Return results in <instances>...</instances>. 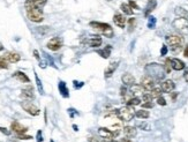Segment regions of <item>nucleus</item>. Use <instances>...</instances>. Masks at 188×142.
I'll return each mask as SVG.
<instances>
[{"instance_id":"nucleus-23","label":"nucleus","mask_w":188,"mask_h":142,"mask_svg":"<svg viewBox=\"0 0 188 142\" xmlns=\"http://www.w3.org/2000/svg\"><path fill=\"white\" fill-rule=\"evenodd\" d=\"M174 13H176V15L179 16V17H184V19L188 20V11L187 9H185L184 7H180V6L176 7Z\"/></svg>"},{"instance_id":"nucleus-12","label":"nucleus","mask_w":188,"mask_h":142,"mask_svg":"<svg viewBox=\"0 0 188 142\" xmlns=\"http://www.w3.org/2000/svg\"><path fill=\"white\" fill-rule=\"evenodd\" d=\"M11 128L13 132H15L16 134H24L27 131H28V128H27L26 126H23V125H21V124L19 123V121H13L11 125Z\"/></svg>"},{"instance_id":"nucleus-48","label":"nucleus","mask_w":188,"mask_h":142,"mask_svg":"<svg viewBox=\"0 0 188 142\" xmlns=\"http://www.w3.org/2000/svg\"><path fill=\"white\" fill-rule=\"evenodd\" d=\"M88 141L89 142H98V140L96 138H94V136H91V138L88 139Z\"/></svg>"},{"instance_id":"nucleus-10","label":"nucleus","mask_w":188,"mask_h":142,"mask_svg":"<svg viewBox=\"0 0 188 142\" xmlns=\"http://www.w3.org/2000/svg\"><path fill=\"white\" fill-rule=\"evenodd\" d=\"M113 22H114V24H116L117 27L122 29V28H125V26H126L127 20H126V16L125 15H122L120 13H116L114 16H113Z\"/></svg>"},{"instance_id":"nucleus-41","label":"nucleus","mask_w":188,"mask_h":142,"mask_svg":"<svg viewBox=\"0 0 188 142\" xmlns=\"http://www.w3.org/2000/svg\"><path fill=\"white\" fill-rule=\"evenodd\" d=\"M38 32H41V34H45L46 31H49V27H38L37 28Z\"/></svg>"},{"instance_id":"nucleus-46","label":"nucleus","mask_w":188,"mask_h":142,"mask_svg":"<svg viewBox=\"0 0 188 142\" xmlns=\"http://www.w3.org/2000/svg\"><path fill=\"white\" fill-rule=\"evenodd\" d=\"M42 141H43V139H42V132L38 131V133H37V142H42Z\"/></svg>"},{"instance_id":"nucleus-37","label":"nucleus","mask_w":188,"mask_h":142,"mask_svg":"<svg viewBox=\"0 0 188 142\" xmlns=\"http://www.w3.org/2000/svg\"><path fill=\"white\" fill-rule=\"evenodd\" d=\"M142 100L143 102H151V100H154V97H152V95H151L150 92H147V94H143Z\"/></svg>"},{"instance_id":"nucleus-31","label":"nucleus","mask_w":188,"mask_h":142,"mask_svg":"<svg viewBox=\"0 0 188 142\" xmlns=\"http://www.w3.org/2000/svg\"><path fill=\"white\" fill-rule=\"evenodd\" d=\"M143 87L141 85H133L131 86V92H133V94H141V92H143Z\"/></svg>"},{"instance_id":"nucleus-7","label":"nucleus","mask_w":188,"mask_h":142,"mask_svg":"<svg viewBox=\"0 0 188 142\" xmlns=\"http://www.w3.org/2000/svg\"><path fill=\"white\" fill-rule=\"evenodd\" d=\"M21 106H22V109L24 111H27L31 115H38L41 113V110H39L34 103H31L30 100H24V102H22V103H21Z\"/></svg>"},{"instance_id":"nucleus-34","label":"nucleus","mask_w":188,"mask_h":142,"mask_svg":"<svg viewBox=\"0 0 188 142\" xmlns=\"http://www.w3.org/2000/svg\"><path fill=\"white\" fill-rule=\"evenodd\" d=\"M0 68L1 69H7L8 68V60L2 56L0 57Z\"/></svg>"},{"instance_id":"nucleus-5","label":"nucleus","mask_w":188,"mask_h":142,"mask_svg":"<svg viewBox=\"0 0 188 142\" xmlns=\"http://www.w3.org/2000/svg\"><path fill=\"white\" fill-rule=\"evenodd\" d=\"M117 117L121 121H131L135 117V112L131 106H124L117 111Z\"/></svg>"},{"instance_id":"nucleus-14","label":"nucleus","mask_w":188,"mask_h":142,"mask_svg":"<svg viewBox=\"0 0 188 142\" xmlns=\"http://www.w3.org/2000/svg\"><path fill=\"white\" fill-rule=\"evenodd\" d=\"M21 97L24 98L26 100H31L35 98V95H34V89L32 87H27V88L22 89V91H21Z\"/></svg>"},{"instance_id":"nucleus-39","label":"nucleus","mask_w":188,"mask_h":142,"mask_svg":"<svg viewBox=\"0 0 188 142\" xmlns=\"http://www.w3.org/2000/svg\"><path fill=\"white\" fill-rule=\"evenodd\" d=\"M143 109H151L154 108V103L152 102H144V103L142 104Z\"/></svg>"},{"instance_id":"nucleus-19","label":"nucleus","mask_w":188,"mask_h":142,"mask_svg":"<svg viewBox=\"0 0 188 142\" xmlns=\"http://www.w3.org/2000/svg\"><path fill=\"white\" fill-rule=\"evenodd\" d=\"M13 77L16 79V80H19L20 82H22V83H29V82H30V79L27 76V74H24L23 72H20V71L13 74Z\"/></svg>"},{"instance_id":"nucleus-6","label":"nucleus","mask_w":188,"mask_h":142,"mask_svg":"<svg viewBox=\"0 0 188 142\" xmlns=\"http://www.w3.org/2000/svg\"><path fill=\"white\" fill-rule=\"evenodd\" d=\"M172 27L181 34H188V20L184 17H178L172 22Z\"/></svg>"},{"instance_id":"nucleus-1","label":"nucleus","mask_w":188,"mask_h":142,"mask_svg":"<svg viewBox=\"0 0 188 142\" xmlns=\"http://www.w3.org/2000/svg\"><path fill=\"white\" fill-rule=\"evenodd\" d=\"M24 8H26L27 16H28V19L30 20L31 22L39 23L44 20L43 8L36 7V6H32L30 4H26V2H24Z\"/></svg>"},{"instance_id":"nucleus-52","label":"nucleus","mask_w":188,"mask_h":142,"mask_svg":"<svg viewBox=\"0 0 188 142\" xmlns=\"http://www.w3.org/2000/svg\"><path fill=\"white\" fill-rule=\"evenodd\" d=\"M4 50V46H2V44H0V51Z\"/></svg>"},{"instance_id":"nucleus-28","label":"nucleus","mask_w":188,"mask_h":142,"mask_svg":"<svg viewBox=\"0 0 188 142\" xmlns=\"http://www.w3.org/2000/svg\"><path fill=\"white\" fill-rule=\"evenodd\" d=\"M135 115L137 118H140V119H147V118H149L150 113H149V111L143 109V110H137V111L135 112Z\"/></svg>"},{"instance_id":"nucleus-2","label":"nucleus","mask_w":188,"mask_h":142,"mask_svg":"<svg viewBox=\"0 0 188 142\" xmlns=\"http://www.w3.org/2000/svg\"><path fill=\"white\" fill-rule=\"evenodd\" d=\"M165 39H166L167 45L171 47V51H172L173 53H178V52H180V51L182 50L185 41L180 35H176V34L167 35Z\"/></svg>"},{"instance_id":"nucleus-25","label":"nucleus","mask_w":188,"mask_h":142,"mask_svg":"<svg viewBox=\"0 0 188 142\" xmlns=\"http://www.w3.org/2000/svg\"><path fill=\"white\" fill-rule=\"evenodd\" d=\"M47 0H26V4H30L32 6H36V7L43 8L46 5Z\"/></svg>"},{"instance_id":"nucleus-24","label":"nucleus","mask_w":188,"mask_h":142,"mask_svg":"<svg viewBox=\"0 0 188 142\" xmlns=\"http://www.w3.org/2000/svg\"><path fill=\"white\" fill-rule=\"evenodd\" d=\"M59 91H60V94L65 98L69 97V91H68L67 86H66V83H65L64 81H60V82H59Z\"/></svg>"},{"instance_id":"nucleus-44","label":"nucleus","mask_w":188,"mask_h":142,"mask_svg":"<svg viewBox=\"0 0 188 142\" xmlns=\"http://www.w3.org/2000/svg\"><path fill=\"white\" fill-rule=\"evenodd\" d=\"M0 132H1V133H4L5 135L11 134V131H8L7 128H5V127H0Z\"/></svg>"},{"instance_id":"nucleus-13","label":"nucleus","mask_w":188,"mask_h":142,"mask_svg":"<svg viewBox=\"0 0 188 142\" xmlns=\"http://www.w3.org/2000/svg\"><path fill=\"white\" fill-rule=\"evenodd\" d=\"M161 88H162L163 92H172L176 88V85H174V82L172 80H165L162 82V85H161Z\"/></svg>"},{"instance_id":"nucleus-33","label":"nucleus","mask_w":188,"mask_h":142,"mask_svg":"<svg viewBox=\"0 0 188 142\" xmlns=\"http://www.w3.org/2000/svg\"><path fill=\"white\" fill-rule=\"evenodd\" d=\"M156 22H157L156 17L149 16V19H148V28H149V29H154V28L156 27Z\"/></svg>"},{"instance_id":"nucleus-38","label":"nucleus","mask_w":188,"mask_h":142,"mask_svg":"<svg viewBox=\"0 0 188 142\" xmlns=\"http://www.w3.org/2000/svg\"><path fill=\"white\" fill-rule=\"evenodd\" d=\"M157 103L159 104V105H162V106H165L166 100H165V98H164V97L159 96V97H157Z\"/></svg>"},{"instance_id":"nucleus-35","label":"nucleus","mask_w":188,"mask_h":142,"mask_svg":"<svg viewBox=\"0 0 188 142\" xmlns=\"http://www.w3.org/2000/svg\"><path fill=\"white\" fill-rule=\"evenodd\" d=\"M35 79H36V83H37V88H38V91L41 92L42 95L44 94V89H43V86H42V82L41 80H39V77H38V75L36 73H35Z\"/></svg>"},{"instance_id":"nucleus-9","label":"nucleus","mask_w":188,"mask_h":142,"mask_svg":"<svg viewBox=\"0 0 188 142\" xmlns=\"http://www.w3.org/2000/svg\"><path fill=\"white\" fill-rule=\"evenodd\" d=\"M46 46H47L49 50L58 51L59 49H61V46H62V39H61L60 37H53V38H51L49 42H47Z\"/></svg>"},{"instance_id":"nucleus-26","label":"nucleus","mask_w":188,"mask_h":142,"mask_svg":"<svg viewBox=\"0 0 188 142\" xmlns=\"http://www.w3.org/2000/svg\"><path fill=\"white\" fill-rule=\"evenodd\" d=\"M111 50H112L111 45H107L105 49H103V50H98L97 53L99 54V56H102L104 59H107V58L111 56Z\"/></svg>"},{"instance_id":"nucleus-36","label":"nucleus","mask_w":188,"mask_h":142,"mask_svg":"<svg viewBox=\"0 0 188 142\" xmlns=\"http://www.w3.org/2000/svg\"><path fill=\"white\" fill-rule=\"evenodd\" d=\"M136 26V20L135 17H132V19L128 20V28H129V31H133L134 30V28Z\"/></svg>"},{"instance_id":"nucleus-51","label":"nucleus","mask_w":188,"mask_h":142,"mask_svg":"<svg viewBox=\"0 0 188 142\" xmlns=\"http://www.w3.org/2000/svg\"><path fill=\"white\" fill-rule=\"evenodd\" d=\"M171 98H172V100H176V98H177V94H173L172 96H171Z\"/></svg>"},{"instance_id":"nucleus-43","label":"nucleus","mask_w":188,"mask_h":142,"mask_svg":"<svg viewBox=\"0 0 188 142\" xmlns=\"http://www.w3.org/2000/svg\"><path fill=\"white\" fill-rule=\"evenodd\" d=\"M166 53H167V46L163 45L162 49H161V54H162V56H166Z\"/></svg>"},{"instance_id":"nucleus-3","label":"nucleus","mask_w":188,"mask_h":142,"mask_svg":"<svg viewBox=\"0 0 188 142\" xmlns=\"http://www.w3.org/2000/svg\"><path fill=\"white\" fill-rule=\"evenodd\" d=\"M146 72L148 73V75H150L151 77H154L155 80H163L165 76V69L164 66L152 62V64H148L146 66Z\"/></svg>"},{"instance_id":"nucleus-21","label":"nucleus","mask_w":188,"mask_h":142,"mask_svg":"<svg viewBox=\"0 0 188 142\" xmlns=\"http://www.w3.org/2000/svg\"><path fill=\"white\" fill-rule=\"evenodd\" d=\"M124 134L126 138L132 139L136 136V128L133 126H126L124 127Z\"/></svg>"},{"instance_id":"nucleus-22","label":"nucleus","mask_w":188,"mask_h":142,"mask_svg":"<svg viewBox=\"0 0 188 142\" xmlns=\"http://www.w3.org/2000/svg\"><path fill=\"white\" fill-rule=\"evenodd\" d=\"M156 6H157L156 0H148L147 7H146V11H144V16H149V14L156 8Z\"/></svg>"},{"instance_id":"nucleus-32","label":"nucleus","mask_w":188,"mask_h":142,"mask_svg":"<svg viewBox=\"0 0 188 142\" xmlns=\"http://www.w3.org/2000/svg\"><path fill=\"white\" fill-rule=\"evenodd\" d=\"M162 92H163V90H162L161 87H155V88L150 91V94L152 95L154 98H157V97H159L161 95H162Z\"/></svg>"},{"instance_id":"nucleus-30","label":"nucleus","mask_w":188,"mask_h":142,"mask_svg":"<svg viewBox=\"0 0 188 142\" xmlns=\"http://www.w3.org/2000/svg\"><path fill=\"white\" fill-rule=\"evenodd\" d=\"M126 103H127L128 106H137V105L141 104V100H140L139 97H132V98H129Z\"/></svg>"},{"instance_id":"nucleus-50","label":"nucleus","mask_w":188,"mask_h":142,"mask_svg":"<svg viewBox=\"0 0 188 142\" xmlns=\"http://www.w3.org/2000/svg\"><path fill=\"white\" fill-rule=\"evenodd\" d=\"M103 142H118V141H116V140H113L112 139V140H104Z\"/></svg>"},{"instance_id":"nucleus-8","label":"nucleus","mask_w":188,"mask_h":142,"mask_svg":"<svg viewBox=\"0 0 188 142\" xmlns=\"http://www.w3.org/2000/svg\"><path fill=\"white\" fill-rule=\"evenodd\" d=\"M141 86L143 87L144 90H147V91H151L152 89L156 87V80H155L154 77H151L150 75H144L142 77V80H141Z\"/></svg>"},{"instance_id":"nucleus-29","label":"nucleus","mask_w":188,"mask_h":142,"mask_svg":"<svg viewBox=\"0 0 188 142\" xmlns=\"http://www.w3.org/2000/svg\"><path fill=\"white\" fill-rule=\"evenodd\" d=\"M120 9L124 12L126 15H132V14H133V8L131 7V6H129L128 4H125V2H124V4H121L120 5Z\"/></svg>"},{"instance_id":"nucleus-49","label":"nucleus","mask_w":188,"mask_h":142,"mask_svg":"<svg viewBox=\"0 0 188 142\" xmlns=\"http://www.w3.org/2000/svg\"><path fill=\"white\" fill-rule=\"evenodd\" d=\"M184 54H185V57H186V58H188V46H186V47H185Z\"/></svg>"},{"instance_id":"nucleus-27","label":"nucleus","mask_w":188,"mask_h":142,"mask_svg":"<svg viewBox=\"0 0 188 142\" xmlns=\"http://www.w3.org/2000/svg\"><path fill=\"white\" fill-rule=\"evenodd\" d=\"M136 127L139 130H142V131H151V125L147 121H140V123L136 124Z\"/></svg>"},{"instance_id":"nucleus-40","label":"nucleus","mask_w":188,"mask_h":142,"mask_svg":"<svg viewBox=\"0 0 188 142\" xmlns=\"http://www.w3.org/2000/svg\"><path fill=\"white\" fill-rule=\"evenodd\" d=\"M129 6L133 8V9H140V7H139V5L136 4L135 1H133V0H129Z\"/></svg>"},{"instance_id":"nucleus-11","label":"nucleus","mask_w":188,"mask_h":142,"mask_svg":"<svg viewBox=\"0 0 188 142\" xmlns=\"http://www.w3.org/2000/svg\"><path fill=\"white\" fill-rule=\"evenodd\" d=\"M98 135L101 136V138L105 139V140H112L114 138V134H113V132L109 128H106V127H101V128H98Z\"/></svg>"},{"instance_id":"nucleus-15","label":"nucleus","mask_w":188,"mask_h":142,"mask_svg":"<svg viewBox=\"0 0 188 142\" xmlns=\"http://www.w3.org/2000/svg\"><path fill=\"white\" fill-rule=\"evenodd\" d=\"M102 42L103 41L99 36H91L90 38H88L84 43L87 45L90 46V47H98V46H101Z\"/></svg>"},{"instance_id":"nucleus-18","label":"nucleus","mask_w":188,"mask_h":142,"mask_svg":"<svg viewBox=\"0 0 188 142\" xmlns=\"http://www.w3.org/2000/svg\"><path fill=\"white\" fill-rule=\"evenodd\" d=\"M124 86H133L135 85V77L133 76L131 73H125L121 77Z\"/></svg>"},{"instance_id":"nucleus-45","label":"nucleus","mask_w":188,"mask_h":142,"mask_svg":"<svg viewBox=\"0 0 188 142\" xmlns=\"http://www.w3.org/2000/svg\"><path fill=\"white\" fill-rule=\"evenodd\" d=\"M34 56H35V58L37 59L38 61L41 62V57H39V53H38V51H37V50H34Z\"/></svg>"},{"instance_id":"nucleus-4","label":"nucleus","mask_w":188,"mask_h":142,"mask_svg":"<svg viewBox=\"0 0 188 142\" xmlns=\"http://www.w3.org/2000/svg\"><path fill=\"white\" fill-rule=\"evenodd\" d=\"M90 27L94 28L95 30L102 32L104 36H106L107 38H112L113 37V29L112 27L110 26L109 23H104V22H96V21H92L90 22Z\"/></svg>"},{"instance_id":"nucleus-17","label":"nucleus","mask_w":188,"mask_h":142,"mask_svg":"<svg viewBox=\"0 0 188 142\" xmlns=\"http://www.w3.org/2000/svg\"><path fill=\"white\" fill-rule=\"evenodd\" d=\"M6 59L8 60V62H17L20 61V59H21V56H20L19 53H16V52H12V51H9V52H6L4 56Z\"/></svg>"},{"instance_id":"nucleus-20","label":"nucleus","mask_w":188,"mask_h":142,"mask_svg":"<svg viewBox=\"0 0 188 142\" xmlns=\"http://www.w3.org/2000/svg\"><path fill=\"white\" fill-rule=\"evenodd\" d=\"M119 66V61H112L107 66V68L105 69V77H110L112 76V74L114 73V71L118 68Z\"/></svg>"},{"instance_id":"nucleus-16","label":"nucleus","mask_w":188,"mask_h":142,"mask_svg":"<svg viewBox=\"0 0 188 142\" xmlns=\"http://www.w3.org/2000/svg\"><path fill=\"white\" fill-rule=\"evenodd\" d=\"M170 62H171L172 69H174V71H181V69L185 68L184 61H181L178 58H170Z\"/></svg>"},{"instance_id":"nucleus-42","label":"nucleus","mask_w":188,"mask_h":142,"mask_svg":"<svg viewBox=\"0 0 188 142\" xmlns=\"http://www.w3.org/2000/svg\"><path fill=\"white\" fill-rule=\"evenodd\" d=\"M17 138L21 139V140H30V139H32L31 136H29V135H24V134H19Z\"/></svg>"},{"instance_id":"nucleus-47","label":"nucleus","mask_w":188,"mask_h":142,"mask_svg":"<svg viewBox=\"0 0 188 142\" xmlns=\"http://www.w3.org/2000/svg\"><path fill=\"white\" fill-rule=\"evenodd\" d=\"M184 79L186 80V82L188 83V69H186V71H185V73H184Z\"/></svg>"}]
</instances>
